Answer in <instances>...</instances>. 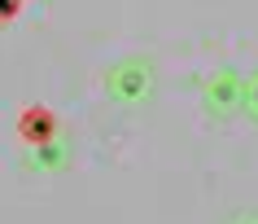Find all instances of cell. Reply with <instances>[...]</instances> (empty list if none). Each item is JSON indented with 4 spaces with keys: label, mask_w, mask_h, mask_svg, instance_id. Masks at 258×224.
Listing matches in <instances>:
<instances>
[{
    "label": "cell",
    "mask_w": 258,
    "mask_h": 224,
    "mask_svg": "<svg viewBox=\"0 0 258 224\" xmlns=\"http://www.w3.org/2000/svg\"><path fill=\"white\" fill-rule=\"evenodd\" d=\"M22 5H27V0H0V22H14V18L22 14Z\"/></svg>",
    "instance_id": "8992f818"
},
{
    "label": "cell",
    "mask_w": 258,
    "mask_h": 224,
    "mask_svg": "<svg viewBox=\"0 0 258 224\" xmlns=\"http://www.w3.org/2000/svg\"><path fill=\"white\" fill-rule=\"evenodd\" d=\"M228 224H258V211H236Z\"/></svg>",
    "instance_id": "52a82bcc"
},
{
    "label": "cell",
    "mask_w": 258,
    "mask_h": 224,
    "mask_svg": "<svg viewBox=\"0 0 258 224\" xmlns=\"http://www.w3.org/2000/svg\"><path fill=\"white\" fill-rule=\"evenodd\" d=\"M241 88H245V70L241 66H215L202 79V110L215 123H228L241 114Z\"/></svg>",
    "instance_id": "7a4b0ae2"
},
{
    "label": "cell",
    "mask_w": 258,
    "mask_h": 224,
    "mask_svg": "<svg viewBox=\"0 0 258 224\" xmlns=\"http://www.w3.org/2000/svg\"><path fill=\"white\" fill-rule=\"evenodd\" d=\"M153 93H158V66H153L149 53H127L105 70V97L122 110L145 106Z\"/></svg>",
    "instance_id": "6da1fadb"
},
{
    "label": "cell",
    "mask_w": 258,
    "mask_h": 224,
    "mask_svg": "<svg viewBox=\"0 0 258 224\" xmlns=\"http://www.w3.org/2000/svg\"><path fill=\"white\" fill-rule=\"evenodd\" d=\"M241 114L249 123H258V66L245 75V88H241Z\"/></svg>",
    "instance_id": "5b68a950"
},
{
    "label": "cell",
    "mask_w": 258,
    "mask_h": 224,
    "mask_svg": "<svg viewBox=\"0 0 258 224\" xmlns=\"http://www.w3.org/2000/svg\"><path fill=\"white\" fill-rule=\"evenodd\" d=\"M70 163V141L53 137V141H44V145H31L27 150V167L31 171H44V176H53V171H61Z\"/></svg>",
    "instance_id": "277c9868"
},
{
    "label": "cell",
    "mask_w": 258,
    "mask_h": 224,
    "mask_svg": "<svg viewBox=\"0 0 258 224\" xmlns=\"http://www.w3.org/2000/svg\"><path fill=\"white\" fill-rule=\"evenodd\" d=\"M53 137H57L53 110H48V106H27L22 119H18V141L31 150V145H44V141H53Z\"/></svg>",
    "instance_id": "3957f363"
}]
</instances>
